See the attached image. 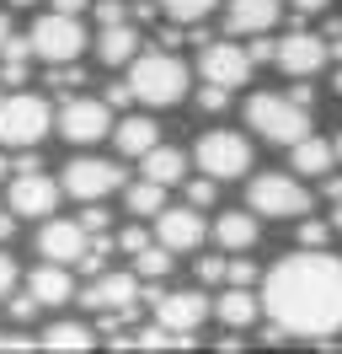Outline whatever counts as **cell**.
<instances>
[{"instance_id": "cell-21", "label": "cell", "mask_w": 342, "mask_h": 354, "mask_svg": "<svg viewBox=\"0 0 342 354\" xmlns=\"http://www.w3.org/2000/svg\"><path fill=\"white\" fill-rule=\"evenodd\" d=\"M155 140H161V124L145 118V113H134V118H123V124H112V145H118L123 156H145Z\"/></svg>"}, {"instance_id": "cell-31", "label": "cell", "mask_w": 342, "mask_h": 354, "mask_svg": "<svg viewBox=\"0 0 342 354\" xmlns=\"http://www.w3.org/2000/svg\"><path fill=\"white\" fill-rule=\"evenodd\" d=\"M225 279H230V285H256L262 274H256V263L241 252V258H230V263H225Z\"/></svg>"}, {"instance_id": "cell-38", "label": "cell", "mask_w": 342, "mask_h": 354, "mask_svg": "<svg viewBox=\"0 0 342 354\" xmlns=\"http://www.w3.org/2000/svg\"><path fill=\"white\" fill-rule=\"evenodd\" d=\"M134 102V91H128V81L123 86H107V108H128Z\"/></svg>"}, {"instance_id": "cell-19", "label": "cell", "mask_w": 342, "mask_h": 354, "mask_svg": "<svg viewBox=\"0 0 342 354\" xmlns=\"http://www.w3.org/2000/svg\"><path fill=\"white\" fill-rule=\"evenodd\" d=\"M289 151H294V172L299 177H326L332 167H337V145H326V140H316V134H299Z\"/></svg>"}, {"instance_id": "cell-4", "label": "cell", "mask_w": 342, "mask_h": 354, "mask_svg": "<svg viewBox=\"0 0 342 354\" xmlns=\"http://www.w3.org/2000/svg\"><path fill=\"white\" fill-rule=\"evenodd\" d=\"M48 129H54V108H48L43 97H27V91L0 97V145L32 151V145H38Z\"/></svg>"}, {"instance_id": "cell-12", "label": "cell", "mask_w": 342, "mask_h": 354, "mask_svg": "<svg viewBox=\"0 0 342 354\" xmlns=\"http://www.w3.org/2000/svg\"><path fill=\"white\" fill-rule=\"evenodd\" d=\"M198 70H203V81H214V86H246L252 81V54L241 44H209L203 54H198Z\"/></svg>"}, {"instance_id": "cell-23", "label": "cell", "mask_w": 342, "mask_h": 354, "mask_svg": "<svg viewBox=\"0 0 342 354\" xmlns=\"http://www.w3.org/2000/svg\"><path fill=\"white\" fill-rule=\"evenodd\" d=\"M214 236H219L225 252H246V247H256V215L252 209H225L219 225H214Z\"/></svg>"}, {"instance_id": "cell-17", "label": "cell", "mask_w": 342, "mask_h": 354, "mask_svg": "<svg viewBox=\"0 0 342 354\" xmlns=\"http://www.w3.org/2000/svg\"><path fill=\"white\" fill-rule=\"evenodd\" d=\"M283 17L278 0H230L225 6V32H273V22Z\"/></svg>"}, {"instance_id": "cell-51", "label": "cell", "mask_w": 342, "mask_h": 354, "mask_svg": "<svg viewBox=\"0 0 342 354\" xmlns=\"http://www.w3.org/2000/svg\"><path fill=\"white\" fill-rule=\"evenodd\" d=\"M337 161H342V134H337Z\"/></svg>"}, {"instance_id": "cell-22", "label": "cell", "mask_w": 342, "mask_h": 354, "mask_svg": "<svg viewBox=\"0 0 342 354\" xmlns=\"http://www.w3.org/2000/svg\"><path fill=\"white\" fill-rule=\"evenodd\" d=\"M27 290L38 295V306H64V301L75 295V279H70L64 263H48V268H38V274L27 279Z\"/></svg>"}, {"instance_id": "cell-26", "label": "cell", "mask_w": 342, "mask_h": 354, "mask_svg": "<svg viewBox=\"0 0 342 354\" xmlns=\"http://www.w3.org/2000/svg\"><path fill=\"white\" fill-rule=\"evenodd\" d=\"M123 204L128 209H134V215H161V209H166V183H134V188H128L123 194Z\"/></svg>"}, {"instance_id": "cell-3", "label": "cell", "mask_w": 342, "mask_h": 354, "mask_svg": "<svg viewBox=\"0 0 342 354\" xmlns=\"http://www.w3.org/2000/svg\"><path fill=\"white\" fill-rule=\"evenodd\" d=\"M246 124H252L262 140H273V145H294L299 134H310V113H305V102H294V97L256 91V97H246Z\"/></svg>"}, {"instance_id": "cell-35", "label": "cell", "mask_w": 342, "mask_h": 354, "mask_svg": "<svg viewBox=\"0 0 342 354\" xmlns=\"http://www.w3.org/2000/svg\"><path fill=\"white\" fill-rule=\"evenodd\" d=\"M299 242H305V247H326V225H321V221H305V225H299Z\"/></svg>"}, {"instance_id": "cell-13", "label": "cell", "mask_w": 342, "mask_h": 354, "mask_svg": "<svg viewBox=\"0 0 342 354\" xmlns=\"http://www.w3.org/2000/svg\"><path fill=\"white\" fill-rule=\"evenodd\" d=\"M273 59L278 70H289V75H299V81H310L316 70H326V38H316V32H289L283 44H273Z\"/></svg>"}, {"instance_id": "cell-47", "label": "cell", "mask_w": 342, "mask_h": 354, "mask_svg": "<svg viewBox=\"0 0 342 354\" xmlns=\"http://www.w3.org/2000/svg\"><path fill=\"white\" fill-rule=\"evenodd\" d=\"M332 225H337V231H342V199H337V215H332Z\"/></svg>"}, {"instance_id": "cell-5", "label": "cell", "mask_w": 342, "mask_h": 354, "mask_svg": "<svg viewBox=\"0 0 342 354\" xmlns=\"http://www.w3.org/2000/svg\"><path fill=\"white\" fill-rule=\"evenodd\" d=\"M246 209H252V215H268V221H299V215L310 209V194H305L299 177L262 172V177H252V188H246Z\"/></svg>"}, {"instance_id": "cell-32", "label": "cell", "mask_w": 342, "mask_h": 354, "mask_svg": "<svg viewBox=\"0 0 342 354\" xmlns=\"http://www.w3.org/2000/svg\"><path fill=\"white\" fill-rule=\"evenodd\" d=\"M225 102H230V86H214V81H209V86L198 91V108H203V113H225Z\"/></svg>"}, {"instance_id": "cell-16", "label": "cell", "mask_w": 342, "mask_h": 354, "mask_svg": "<svg viewBox=\"0 0 342 354\" xmlns=\"http://www.w3.org/2000/svg\"><path fill=\"white\" fill-rule=\"evenodd\" d=\"M139 301V279L134 274H91V285L81 290V306L91 311H112V306H134Z\"/></svg>"}, {"instance_id": "cell-45", "label": "cell", "mask_w": 342, "mask_h": 354, "mask_svg": "<svg viewBox=\"0 0 342 354\" xmlns=\"http://www.w3.org/2000/svg\"><path fill=\"white\" fill-rule=\"evenodd\" d=\"M86 6H91V0H54V11H70V17H81Z\"/></svg>"}, {"instance_id": "cell-25", "label": "cell", "mask_w": 342, "mask_h": 354, "mask_svg": "<svg viewBox=\"0 0 342 354\" xmlns=\"http://www.w3.org/2000/svg\"><path fill=\"white\" fill-rule=\"evenodd\" d=\"M43 349H54V354H81V349H97V328H86V322H54V328L38 338Z\"/></svg>"}, {"instance_id": "cell-10", "label": "cell", "mask_w": 342, "mask_h": 354, "mask_svg": "<svg viewBox=\"0 0 342 354\" xmlns=\"http://www.w3.org/2000/svg\"><path fill=\"white\" fill-rule=\"evenodd\" d=\"M209 317V295L203 290H155V322L171 333H198Z\"/></svg>"}, {"instance_id": "cell-44", "label": "cell", "mask_w": 342, "mask_h": 354, "mask_svg": "<svg viewBox=\"0 0 342 354\" xmlns=\"http://www.w3.org/2000/svg\"><path fill=\"white\" fill-rule=\"evenodd\" d=\"M11 231H17V215H11V209H0V242H11Z\"/></svg>"}, {"instance_id": "cell-8", "label": "cell", "mask_w": 342, "mask_h": 354, "mask_svg": "<svg viewBox=\"0 0 342 354\" xmlns=\"http://www.w3.org/2000/svg\"><path fill=\"white\" fill-rule=\"evenodd\" d=\"M59 188L70 194V199L97 204V199H107L112 188H123V167H112V161H102V156H81V161L64 167Z\"/></svg>"}, {"instance_id": "cell-18", "label": "cell", "mask_w": 342, "mask_h": 354, "mask_svg": "<svg viewBox=\"0 0 342 354\" xmlns=\"http://www.w3.org/2000/svg\"><path fill=\"white\" fill-rule=\"evenodd\" d=\"M214 311H219V322H225V328L246 333L256 317H262V301L252 295V285H230L225 295H219V301H214Z\"/></svg>"}, {"instance_id": "cell-29", "label": "cell", "mask_w": 342, "mask_h": 354, "mask_svg": "<svg viewBox=\"0 0 342 354\" xmlns=\"http://www.w3.org/2000/svg\"><path fill=\"white\" fill-rule=\"evenodd\" d=\"M214 199H219V177L203 172V177H192V183H188V204H192V209H209Z\"/></svg>"}, {"instance_id": "cell-41", "label": "cell", "mask_w": 342, "mask_h": 354, "mask_svg": "<svg viewBox=\"0 0 342 354\" xmlns=\"http://www.w3.org/2000/svg\"><path fill=\"white\" fill-rule=\"evenodd\" d=\"M0 349H11V354H27V349H32V338H17V333H0Z\"/></svg>"}, {"instance_id": "cell-33", "label": "cell", "mask_w": 342, "mask_h": 354, "mask_svg": "<svg viewBox=\"0 0 342 354\" xmlns=\"http://www.w3.org/2000/svg\"><path fill=\"white\" fill-rule=\"evenodd\" d=\"M198 279H203V285H219V279H225V258H198Z\"/></svg>"}, {"instance_id": "cell-40", "label": "cell", "mask_w": 342, "mask_h": 354, "mask_svg": "<svg viewBox=\"0 0 342 354\" xmlns=\"http://www.w3.org/2000/svg\"><path fill=\"white\" fill-rule=\"evenodd\" d=\"M289 6H294V17H316V11H326L332 0H289Z\"/></svg>"}, {"instance_id": "cell-36", "label": "cell", "mask_w": 342, "mask_h": 354, "mask_svg": "<svg viewBox=\"0 0 342 354\" xmlns=\"http://www.w3.org/2000/svg\"><path fill=\"white\" fill-rule=\"evenodd\" d=\"M11 285H17V263H11V252H0V301L11 295Z\"/></svg>"}, {"instance_id": "cell-9", "label": "cell", "mask_w": 342, "mask_h": 354, "mask_svg": "<svg viewBox=\"0 0 342 354\" xmlns=\"http://www.w3.org/2000/svg\"><path fill=\"white\" fill-rule=\"evenodd\" d=\"M6 199H11V215H17V221H48V215H54V204H59V183H54V177H43L38 167H27V172L11 177Z\"/></svg>"}, {"instance_id": "cell-24", "label": "cell", "mask_w": 342, "mask_h": 354, "mask_svg": "<svg viewBox=\"0 0 342 354\" xmlns=\"http://www.w3.org/2000/svg\"><path fill=\"white\" fill-rule=\"evenodd\" d=\"M139 161H145V177H150V183H166V188L188 177V156H182V151H171V145H161V140H155V145H150Z\"/></svg>"}, {"instance_id": "cell-37", "label": "cell", "mask_w": 342, "mask_h": 354, "mask_svg": "<svg viewBox=\"0 0 342 354\" xmlns=\"http://www.w3.org/2000/svg\"><path fill=\"white\" fill-rule=\"evenodd\" d=\"M97 17H102V27H107V22H123L128 11H123V0H97Z\"/></svg>"}, {"instance_id": "cell-28", "label": "cell", "mask_w": 342, "mask_h": 354, "mask_svg": "<svg viewBox=\"0 0 342 354\" xmlns=\"http://www.w3.org/2000/svg\"><path fill=\"white\" fill-rule=\"evenodd\" d=\"M219 0H161V11H166L171 22H203Z\"/></svg>"}, {"instance_id": "cell-6", "label": "cell", "mask_w": 342, "mask_h": 354, "mask_svg": "<svg viewBox=\"0 0 342 354\" xmlns=\"http://www.w3.org/2000/svg\"><path fill=\"white\" fill-rule=\"evenodd\" d=\"M192 161H198V172L219 177V183L246 177L252 172V140H246V134H230V129H209L203 140H198Z\"/></svg>"}, {"instance_id": "cell-34", "label": "cell", "mask_w": 342, "mask_h": 354, "mask_svg": "<svg viewBox=\"0 0 342 354\" xmlns=\"http://www.w3.org/2000/svg\"><path fill=\"white\" fill-rule=\"evenodd\" d=\"M11 317H17V322H32V317H38V295H32V290L17 295V301H11Z\"/></svg>"}, {"instance_id": "cell-49", "label": "cell", "mask_w": 342, "mask_h": 354, "mask_svg": "<svg viewBox=\"0 0 342 354\" xmlns=\"http://www.w3.org/2000/svg\"><path fill=\"white\" fill-rule=\"evenodd\" d=\"M6 167H11V161H6V156H0V177H6Z\"/></svg>"}, {"instance_id": "cell-46", "label": "cell", "mask_w": 342, "mask_h": 354, "mask_svg": "<svg viewBox=\"0 0 342 354\" xmlns=\"http://www.w3.org/2000/svg\"><path fill=\"white\" fill-rule=\"evenodd\" d=\"M321 194H326V199L337 204V199H342V177H332V172H326V188H321Z\"/></svg>"}, {"instance_id": "cell-7", "label": "cell", "mask_w": 342, "mask_h": 354, "mask_svg": "<svg viewBox=\"0 0 342 354\" xmlns=\"http://www.w3.org/2000/svg\"><path fill=\"white\" fill-rule=\"evenodd\" d=\"M32 54L38 59H48V65H59V59H81V48H86V22L81 17H70V11H48V17H38L32 22Z\"/></svg>"}, {"instance_id": "cell-50", "label": "cell", "mask_w": 342, "mask_h": 354, "mask_svg": "<svg viewBox=\"0 0 342 354\" xmlns=\"http://www.w3.org/2000/svg\"><path fill=\"white\" fill-rule=\"evenodd\" d=\"M11 6H38V0H11Z\"/></svg>"}, {"instance_id": "cell-15", "label": "cell", "mask_w": 342, "mask_h": 354, "mask_svg": "<svg viewBox=\"0 0 342 354\" xmlns=\"http://www.w3.org/2000/svg\"><path fill=\"white\" fill-rule=\"evenodd\" d=\"M86 247H91V231H86L81 221H48L38 231V252L48 258V263H64V268H70Z\"/></svg>"}, {"instance_id": "cell-27", "label": "cell", "mask_w": 342, "mask_h": 354, "mask_svg": "<svg viewBox=\"0 0 342 354\" xmlns=\"http://www.w3.org/2000/svg\"><path fill=\"white\" fill-rule=\"evenodd\" d=\"M134 263H139V279H166L171 274V252L155 247V242H145L139 252H134Z\"/></svg>"}, {"instance_id": "cell-30", "label": "cell", "mask_w": 342, "mask_h": 354, "mask_svg": "<svg viewBox=\"0 0 342 354\" xmlns=\"http://www.w3.org/2000/svg\"><path fill=\"white\" fill-rule=\"evenodd\" d=\"M81 81H86V70L75 65V59H59V65L48 70V86H54V91H75Z\"/></svg>"}, {"instance_id": "cell-39", "label": "cell", "mask_w": 342, "mask_h": 354, "mask_svg": "<svg viewBox=\"0 0 342 354\" xmlns=\"http://www.w3.org/2000/svg\"><path fill=\"white\" fill-rule=\"evenodd\" d=\"M150 236L145 231H139V225H134V231H123V236H118V247H123V252H139V247H145Z\"/></svg>"}, {"instance_id": "cell-1", "label": "cell", "mask_w": 342, "mask_h": 354, "mask_svg": "<svg viewBox=\"0 0 342 354\" xmlns=\"http://www.w3.org/2000/svg\"><path fill=\"white\" fill-rule=\"evenodd\" d=\"M262 311L299 338L342 333V258L332 252H294L262 274Z\"/></svg>"}, {"instance_id": "cell-14", "label": "cell", "mask_w": 342, "mask_h": 354, "mask_svg": "<svg viewBox=\"0 0 342 354\" xmlns=\"http://www.w3.org/2000/svg\"><path fill=\"white\" fill-rule=\"evenodd\" d=\"M155 242L166 247V252H198L203 247V215L198 209H161L155 215Z\"/></svg>"}, {"instance_id": "cell-20", "label": "cell", "mask_w": 342, "mask_h": 354, "mask_svg": "<svg viewBox=\"0 0 342 354\" xmlns=\"http://www.w3.org/2000/svg\"><path fill=\"white\" fill-rule=\"evenodd\" d=\"M97 54H102V65L112 70V65H128L134 54H139V32L128 22H107L102 32H97Z\"/></svg>"}, {"instance_id": "cell-11", "label": "cell", "mask_w": 342, "mask_h": 354, "mask_svg": "<svg viewBox=\"0 0 342 354\" xmlns=\"http://www.w3.org/2000/svg\"><path fill=\"white\" fill-rule=\"evenodd\" d=\"M107 129H112V108H107V102L70 97V102L59 108V134L70 140V145H97Z\"/></svg>"}, {"instance_id": "cell-2", "label": "cell", "mask_w": 342, "mask_h": 354, "mask_svg": "<svg viewBox=\"0 0 342 354\" xmlns=\"http://www.w3.org/2000/svg\"><path fill=\"white\" fill-rule=\"evenodd\" d=\"M128 91H134V102H150V108H177L188 97V65L171 48L134 54L128 59Z\"/></svg>"}, {"instance_id": "cell-43", "label": "cell", "mask_w": 342, "mask_h": 354, "mask_svg": "<svg viewBox=\"0 0 342 354\" xmlns=\"http://www.w3.org/2000/svg\"><path fill=\"white\" fill-rule=\"evenodd\" d=\"M246 54H252V65H256V59H273V44H268V38H256V44L246 48Z\"/></svg>"}, {"instance_id": "cell-42", "label": "cell", "mask_w": 342, "mask_h": 354, "mask_svg": "<svg viewBox=\"0 0 342 354\" xmlns=\"http://www.w3.org/2000/svg\"><path fill=\"white\" fill-rule=\"evenodd\" d=\"M81 225H86V231H107V209H86Z\"/></svg>"}, {"instance_id": "cell-48", "label": "cell", "mask_w": 342, "mask_h": 354, "mask_svg": "<svg viewBox=\"0 0 342 354\" xmlns=\"http://www.w3.org/2000/svg\"><path fill=\"white\" fill-rule=\"evenodd\" d=\"M6 32H11V22H6V11H0V38H6Z\"/></svg>"}]
</instances>
